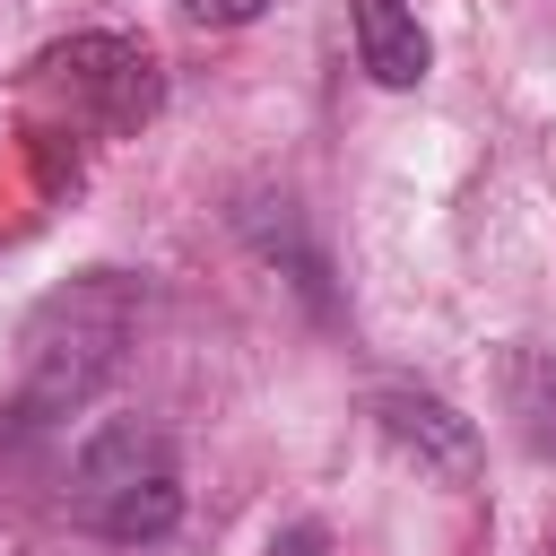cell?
<instances>
[{
  "label": "cell",
  "mask_w": 556,
  "mask_h": 556,
  "mask_svg": "<svg viewBox=\"0 0 556 556\" xmlns=\"http://www.w3.org/2000/svg\"><path fill=\"white\" fill-rule=\"evenodd\" d=\"M130 330H139V278L87 269V278L52 287L17 330V400H26V417H78L122 374Z\"/></svg>",
  "instance_id": "cell-1"
},
{
  "label": "cell",
  "mask_w": 556,
  "mask_h": 556,
  "mask_svg": "<svg viewBox=\"0 0 556 556\" xmlns=\"http://www.w3.org/2000/svg\"><path fill=\"white\" fill-rule=\"evenodd\" d=\"M70 513L113 539V547H148L182 521V469H174V443L165 426L148 417H104L87 443H78V469H70Z\"/></svg>",
  "instance_id": "cell-2"
},
{
  "label": "cell",
  "mask_w": 556,
  "mask_h": 556,
  "mask_svg": "<svg viewBox=\"0 0 556 556\" xmlns=\"http://www.w3.org/2000/svg\"><path fill=\"white\" fill-rule=\"evenodd\" d=\"M43 87L70 96V113L104 122V130H139L156 104H165V78H156V52L130 43V35H70L35 61Z\"/></svg>",
  "instance_id": "cell-3"
},
{
  "label": "cell",
  "mask_w": 556,
  "mask_h": 556,
  "mask_svg": "<svg viewBox=\"0 0 556 556\" xmlns=\"http://www.w3.org/2000/svg\"><path fill=\"white\" fill-rule=\"evenodd\" d=\"M374 417H382V434L400 443V452H417L434 478H469L478 469V426L452 408V400H434V391H408V382H382L374 391Z\"/></svg>",
  "instance_id": "cell-4"
},
{
  "label": "cell",
  "mask_w": 556,
  "mask_h": 556,
  "mask_svg": "<svg viewBox=\"0 0 556 556\" xmlns=\"http://www.w3.org/2000/svg\"><path fill=\"white\" fill-rule=\"evenodd\" d=\"M495 400L504 426L530 460H556V348H504L495 356Z\"/></svg>",
  "instance_id": "cell-5"
},
{
  "label": "cell",
  "mask_w": 556,
  "mask_h": 556,
  "mask_svg": "<svg viewBox=\"0 0 556 556\" xmlns=\"http://www.w3.org/2000/svg\"><path fill=\"white\" fill-rule=\"evenodd\" d=\"M356 61L374 70V87H417L434 70V43L408 17V0H356Z\"/></svg>",
  "instance_id": "cell-6"
},
{
  "label": "cell",
  "mask_w": 556,
  "mask_h": 556,
  "mask_svg": "<svg viewBox=\"0 0 556 556\" xmlns=\"http://www.w3.org/2000/svg\"><path fill=\"white\" fill-rule=\"evenodd\" d=\"M182 9H191L200 26H252V17L269 9V0H182Z\"/></svg>",
  "instance_id": "cell-7"
},
{
  "label": "cell",
  "mask_w": 556,
  "mask_h": 556,
  "mask_svg": "<svg viewBox=\"0 0 556 556\" xmlns=\"http://www.w3.org/2000/svg\"><path fill=\"white\" fill-rule=\"evenodd\" d=\"M269 556H321V530H313V521H295V530L269 547Z\"/></svg>",
  "instance_id": "cell-8"
},
{
  "label": "cell",
  "mask_w": 556,
  "mask_h": 556,
  "mask_svg": "<svg viewBox=\"0 0 556 556\" xmlns=\"http://www.w3.org/2000/svg\"><path fill=\"white\" fill-rule=\"evenodd\" d=\"M547 556H556V547H547Z\"/></svg>",
  "instance_id": "cell-9"
}]
</instances>
